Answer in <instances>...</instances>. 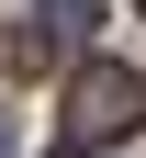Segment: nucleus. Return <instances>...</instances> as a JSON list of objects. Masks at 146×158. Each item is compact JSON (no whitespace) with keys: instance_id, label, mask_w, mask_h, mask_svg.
Returning <instances> with one entry per match:
<instances>
[{"instance_id":"f257e3e1","label":"nucleus","mask_w":146,"mask_h":158,"mask_svg":"<svg viewBox=\"0 0 146 158\" xmlns=\"http://www.w3.org/2000/svg\"><path fill=\"white\" fill-rule=\"evenodd\" d=\"M146 124V79L112 68V56H90V68L68 79V113H56V147H112V135Z\"/></svg>"},{"instance_id":"f03ea898","label":"nucleus","mask_w":146,"mask_h":158,"mask_svg":"<svg viewBox=\"0 0 146 158\" xmlns=\"http://www.w3.org/2000/svg\"><path fill=\"white\" fill-rule=\"evenodd\" d=\"M101 34V0H34V23H23V56H79Z\"/></svg>"},{"instance_id":"7ed1b4c3","label":"nucleus","mask_w":146,"mask_h":158,"mask_svg":"<svg viewBox=\"0 0 146 158\" xmlns=\"http://www.w3.org/2000/svg\"><path fill=\"white\" fill-rule=\"evenodd\" d=\"M11 147H23V135H11V102H0V158H11Z\"/></svg>"},{"instance_id":"20e7f679","label":"nucleus","mask_w":146,"mask_h":158,"mask_svg":"<svg viewBox=\"0 0 146 158\" xmlns=\"http://www.w3.org/2000/svg\"><path fill=\"white\" fill-rule=\"evenodd\" d=\"M135 11H146V0H135Z\"/></svg>"}]
</instances>
